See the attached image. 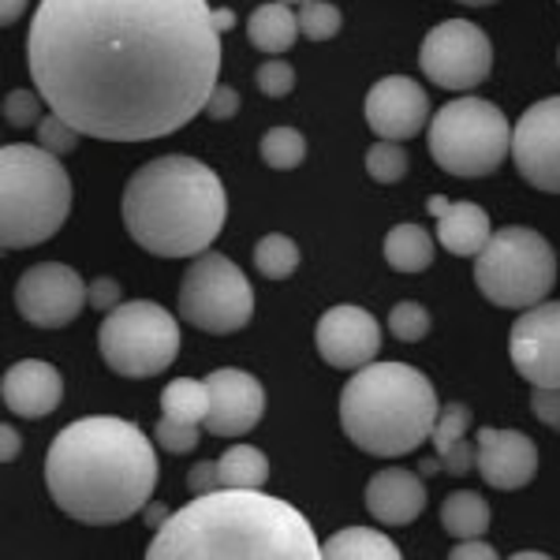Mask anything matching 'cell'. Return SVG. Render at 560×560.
Returning a JSON list of instances; mask_svg holds the SVG:
<instances>
[{"label": "cell", "mask_w": 560, "mask_h": 560, "mask_svg": "<svg viewBox=\"0 0 560 560\" xmlns=\"http://www.w3.org/2000/svg\"><path fill=\"white\" fill-rule=\"evenodd\" d=\"M45 486L65 516L86 527H113L142 512L158 486V456L135 422L90 415L52 438Z\"/></svg>", "instance_id": "cell-2"}, {"label": "cell", "mask_w": 560, "mask_h": 560, "mask_svg": "<svg viewBox=\"0 0 560 560\" xmlns=\"http://www.w3.org/2000/svg\"><path fill=\"white\" fill-rule=\"evenodd\" d=\"M430 377L408 363H366L340 393V427L370 456H411L438 422Z\"/></svg>", "instance_id": "cell-5"}, {"label": "cell", "mask_w": 560, "mask_h": 560, "mask_svg": "<svg viewBox=\"0 0 560 560\" xmlns=\"http://www.w3.org/2000/svg\"><path fill=\"white\" fill-rule=\"evenodd\" d=\"M217 471H221V486H232V490H261L269 478V459L255 445H236L217 459Z\"/></svg>", "instance_id": "cell-27"}, {"label": "cell", "mask_w": 560, "mask_h": 560, "mask_svg": "<svg viewBox=\"0 0 560 560\" xmlns=\"http://www.w3.org/2000/svg\"><path fill=\"white\" fill-rule=\"evenodd\" d=\"M0 396H4V408L20 419H45L65 400V377L45 359H23V363L8 366Z\"/></svg>", "instance_id": "cell-19"}, {"label": "cell", "mask_w": 560, "mask_h": 560, "mask_svg": "<svg viewBox=\"0 0 560 560\" xmlns=\"http://www.w3.org/2000/svg\"><path fill=\"white\" fill-rule=\"evenodd\" d=\"M512 366L523 382L560 388V303H535L512 325Z\"/></svg>", "instance_id": "cell-14"}, {"label": "cell", "mask_w": 560, "mask_h": 560, "mask_svg": "<svg viewBox=\"0 0 560 560\" xmlns=\"http://www.w3.org/2000/svg\"><path fill=\"white\" fill-rule=\"evenodd\" d=\"M86 303L94 306V311L108 314L113 306H120V284H116L113 277H97L94 284H86Z\"/></svg>", "instance_id": "cell-40"}, {"label": "cell", "mask_w": 560, "mask_h": 560, "mask_svg": "<svg viewBox=\"0 0 560 560\" xmlns=\"http://www.w3.org/2000/svg\"><path fill=\"white\" fill-rule=\"evenodd\" d=\"M86 284L65 261H38L15 284V311L38 329H65L83 314Z\"/></svg>", "instance_id": "cell-12"}, {"label": "cell", "mask_w": 560, "mask_h": 560, "mask_svg": "<svg viewBox=\"0 0 560 560\" xmlns=\"http://www.w3.org/2000/svg\"><path fill=\"white\" fill-rule=\"evenodd\" d=\"M4 120L12 128H38L42 120V94L34 90H12L4 97Z\"/></svg>", "instance_id": "cell-36"}, {"label": "cell", "mask_w": 560, "mask_h": 560, "mask_svg": "<svg viewBox=\"0 0 560 560\" xmlns=\"http://www.w3.org/2000/svg\"><path fill=\"white\" fill-rule=\"evenodd\" d=\"M198 438H202L198 422H179V419H168V415H161V422L153 427V441H158V445L165 448V453H173V456L195 453Z\"/></svg>", "instance_id": "cell-34"}, {"label": "cell", "mask_w": 560, "mask_h": 560, "mask_svg": "<svg viewBox=\"0 0 560 560\" xmlns=\"http://www.w3.org/2000/svg\"><path fill=\"white\" fill-rule=\"evenodd\" d=\"M441 527H445V535H453L456 541L482 538L486 530H490V504H486V497L475 490H456L453 497H445V504H441Z\"/></svg>", "instance_id": "cell-25"}, {"label": "cell", "mask_w": 560, "mask_h": 560, "mask_svg": "<svg viewBox=\"0 0 560 560\" xmlns=\"http://www.w3.org/2000/svg\"><path fill=\"white\" fill-rule=\"evenodd\" d=\"M206 0H42L26 68L42 102L86 139H165L206 113L221 26Z\"/></svg>", "instance_id": "cell-1"}, {"label": "cell", "mask_w": 560, "mask_h": 560, "mask_svg": "<svg viewBox=\"0 0 560 560\" xmlns=\"http://www.w3.org/2000/svg\"><path fill=\"white\" fill-rule=\"evenodd\" d=\"M427 509V486L408 467H385L366 482V512L385 527H408Z\"/></svg>", "instance_id": "cell-20"}, {"label": "cell", "mask_w": 560, "mask_h": 560, "mask_svg": "<svg viewBox=\"0 0 560 560\" xmlns=\"http://www.w3.org/2000/svg\"><path fill=\"white\" fill-rule=\"evenodd\" d=\"M142 512H147V523H150L153 530H161V527H165V523H168V516H173V512H168V509H165V504H161V501H150V504H147V509H142Z\"/></svg>", "instance_id": "cell-45"}, {"label": "cell", "mask_w": 560, "mask_h": 560, "mask_svg": "<svg viewBox=\"0 0 560 560\" xmlns=\"http://www.w3.org/2000/svg\"><path fill=\"white\" fill-rule=\"evenodd\" d=\"M280 4H303V0H280Z\"/></svg>", "instance_id": "cell-47"}, {"label": "cell", "mask_w": 560, "mask_h": 560, "mask_svg": "<svg viewBox=\"0 0 560 560\" xmlns=\"http://www.w3.org/2000/svg\"><path fill=\"white\" fill-rule=\"evenodd\" d=\"M255 314V288L236 261L202 250L179 284V318L202 332H236Z\"/></svg>", "instance_id": "cell-10"}, {"label": "cell", "mask_w": 560, "mask_h": 560, "mask_svg": "<svg viewBox=\"0 0 560 560\" xmlns=\"http://www.w3.org/2000/svg\"><path fill=\"white\" fill-rule=\"evenodd\" d=\"M240 113V94L232 86H224V83H217L213 86V94H210V102H206V116L210 120H232V116Z\"/></svg>", "instance_id": "cell-39"}, {"label": "cell", "mask_w": 560, "mask_h": 560, "mask_svg": "<svg viewBox=\"0 0 560 560\" xmlns=\"http://www.w3.org/2000/svg\"><path fill=\"white\" fill-rule=\"evenodd\" d=\"M448 557H453V560H497V549L486 546L482 538H464Z\"/></svg>", "instance_id": "cell-42"}, {"label": "cell", "mask_w": 560, "mask_h": 560, "mask_svg": "<svg viewBox=\"0 0 560 560\" xmlns=\"http://www.w3.org/2000/svg\"><path fill=\"white\" fill-rule=\"evenodd\" d=\"M385 261L396 273H422L433 261V240L422 224H396L385 236Z\"/></svg>", "instance_id": "cell-26"}, {"label": "cell", "mask_w": 560, "mask_h": 560, "mask_svg": "<svg viewBox=\"0 0 560 560\" xmlns=\"http://www.w3.org/2000/svg\"><path fill=\"white\" fill-rule=\"evenodd\" d=\"M318 355L337 370H359L374 363L377 351H382V325L363 306H329L318 322Z\"/></svg>", "instance_id": "cell-15"}, {"label": "cell", "mask_w": 560, "mask_h": 560, "mask_svg": "<svg viewBox=\"0 0 560 560\" xmlns=\"http://www.w3.org/2000/svg\"><path fill=\"white\" fill-rule=\"evenodd\" d=\"M478 471L493 490H523L538 475V445L520 430H478Z\"/></svg>", "instance_id": "cell-18"}, {"label": "cell", "mask_w": 560, "mask_h": 560, "mask_svg": "<svg viewBox=\"0 0 560 560\" xmlns=\"http://www.w3.org/2000/svg\"><path fill=\"white\" fill-rule=\"evenodd\" d=\"M427 210L438 217V243L456 258H478L493 240L490 213L475 202H448L441 195L427 198Z\"/></svg>", "instance_id": "cell-21"}, {"label": "cell", "mask_w": 560, "mask_h": 560, "mask_svg": "<svg viewBox=\"0 0 560 560\" xmlns=\"http://www.w3.org/2000/svg\"><path fill=\"white\" fill-rule=\"evenodd\" d=\"M26 4H31V0H0V23L12 26L26 12Z\"/></svg>", "instance_id": "cell-44"}, {"label": "cell", "mask_w": 560, "mask_h": 560, "mask_svg": "<svg viewBox=\"0 0 560 560\" xmlns=\"http://www.w3.org/2000/svg\"><path fill=\"white\" fill-rule=\"evenodd\" d=\"M0 441H4V448H0V459H4V464H12V459L20 456V448H23L20 433H15V427H0Z\"/></svg>", "instance_id": "cell-43"}, {"label": "cell", "mask_w": 560, "mask_h": 560, "mask_svg": "<svg viewBox=\"0 0 560 560\" xmlns=\"http://www.w3.org/2000/svg\"><path fill=\"white\" fill-rule=\"evenodd\" d=\"M419 68L441 90H475L490 79L493 42L471 20H445L422 38Z\"/></svg>", "instance_id": "cell-11"}, {"label": "cell", "mask_w": 560, "mask_h": 560, "mask_svg": "<svg viewBox=\"0 0 560 560\" xmlns=\"http://www.w3.org/2000/svg\"><path fill=\"white\" fill-rule=\"evenodd\" d=\"M459 4H467V8H486V4H493V0H459Z\"/></svg>", "instance_id": "cell-46"}, {"label": "cell", "mask_w": 560, "mask_h": 560, "mask_svg": "<svg viewBox=\"0 0 560 560\" xmlns=\"http://www.w3.org/2000/svg\"><path fill=\"white\" fill-rule=\"evenodd\" d=\"M255 83L266 97H288L295 90V68L288 65V60H266V65L258 68Z\"/></svg>", "instance_id": "cell-37"}, {"label": "cell", "mask_w": 560, "mask_h": 560, "mask_svg": "<svg viewBox=\"0 0 560 560\" xmlns=\"http://www.w3.org/2000/svg\"><path fill=\"white\" fill-rule=\"evenodd\" d=\"M258 153L269 168L292 173V168H300L306 158V139H303V131H295V128H269L261 135Z\"/></svg>", "instance_id": "cell-30"}, {"label": "cell", "mask_w": 560, "mask_h": 560, "mask_svg": "<svg viewBox=\"0 0 560 560\" xmlns=\"http://www.w3.org/2000/svg\"><path fill=\"white\" fill-rule=\"evenodd\" d=\"M97 348L113 374L158 377L179 355V325L165 306L150 300L120 303L105 314Z\"/></svg>", "instance_id": "cell-9"}, {"label": "cell", "mask_w": 560, "mask_h": 560, "mask_svg": "<svg viewBox=\"0 0 560 560\" xmlns=\"http://www.w3.org/2000/svg\"><path fill=\"white\" fill-rule=\"evenodd\" d=\"M34 135H38V147H45L49 153H57V158L71 153V150L79 147V139H83V135H79V128H71L65 116L52 113V108H49V116H42V120H38Z\"/></svg>", "instance_id": "cell-35"}, {"label": "cell", "mask_w": 560, "mask_h": 560, "mask_svg": "<svg viewBox=\"0 0 560 560\" xmlns=\"http://www.w3.org/2000/svg\"><path fill=\"white\" fill-rule=\"evenodd\" d=\"M366 124L377 139L408 142L430 124V97L408 75H385L366 94Z\"/></svg>", "instance_id": "cell-16"}, {"label": "cell", "mask_w": 560, "mask_h": 560, "mask_svg": "<svg viewBox=\"0 0 560 560\" xmlns=\"http://www.w3.org/2000/svg\"><path fill=\"white\" fill-rule=\"evenodd\" d=\"M150 560H322V541L300 509L261 490H213L168 516Z\"/></svg>", "instance_id": "cell-3"}, {"label": "cell", "mask_w": 560, "mask_h": 560, "mask_svg": "<svg viewBox=\"0 0 560 560\" xmlns=\"http://www.w3.org/2000/svg\"><path fill=\"white\" fill-rule=\"evenodd\" d=\"M340 26H345V15H340V8L329 4V0H303V4H300V31H303V38L329 42V38H337Z\"/></svg>", "instance_id": "cell-31"}, {"label": "cell", "mask_w": 560, "mask_h": 560, "mask_svg": "<svg viewBox=\"0 0 560 560\" xmlns=\"http://www.w3.org/2000/svg\"><path fill=\"white\" fill-rule=\"evenodd\" d=\"M210 385V415L202 427L213 438H243L247 430H255L266 415V388L255 374L247 370H213L206 377Z\"/></svg>", "instance_id": "cell-17"}, {"label": "cell", "mask_w": 560, "mask_h": 560, "mask_svg": "<svg viewBox=\"0 0 560 560\" xmlns=\"http://www.w3.org/2000/svg\"><path fill=\"white\" fill-rule=\"evenodd\" d=\"M430 158L448 176H490L512 153V124L486 97H456L427 124Z\"/></svg>", "instance_id": "cell-7"}, {"label": "cell", "mask_w": 560, "mask_h": 560, "mask_svg": "<svg viewBox=\"0 0 560 560\" xmlns=\"http://www.w3.org/2000/svg\"><path fill=\"white\" fill-rule=\"evenodd\" d=\"M512 161L530 187L560 195V94L541 97L512 128Z\"/></svg>", "instance_id": "cell-13"}, {"label": "cell", "mask_w": 560, "mask_h": 560, "mask_svg": "<svg viewBox=\"0 0 560 560\" xmlns=\"http://www.w3.org/2000/svg\"><path fill=\"white\" fill-rule=\"evenodd\" d=\"M467 430H471V408L467 404H448V408H441L430 433L438 464L456 478H464L471 467H478V445H467Z\"/></svg>", "instance_id": "cell-22"}, {"label": "cell", "mask_w": 560, "mask_h": 560, "mask_svg": "<svg viewBox=\"0 0 560 560\" xmlns=\"http://www.w3.org/2000/svg\"><path fill=\"white\" fill-rule=\"evenodd\" d=\"M255 269L269 280H288L300 269V247H295V240H288L284 232L261 236L255 247Z\"/></svg>", "instance_id": "cell-29"}, {"label": "cell", "mask_w": 560, "mask_h": 560, "mask_svg": "<svg viewBox=\"0 0 560 560\" xmlns=\"http://www.w3.org/2000/svg\"><path fill=\"white\" fill-rule=\"evenodd\" d=\"M300 12H292V4H280V0H269L250 12V23H247V38L255 45L258 52H288L300 38Z\"/></svg>", "instance_id": "cell-23"}, {"label": "cell", "mask_w": 560, "mask_h": 560, "mask_svg": "<svg viewBox=\"0 0 560 560\" xmlns=\"http://www.w3.org/2000/svg\"><path fill=\"white\" fill-rule=\"evenodd\" d=\"M322 553L329 560H400V549L393 538H385L374 527H345L329 541H322Z\"/></svg>", "instance_id": "cell-24"}, {"label": "cell", "mask_w": 560, "mask_h": 560, "mask_svg": "<svg viewBox=\"0 0 560 560\" xmlns=\"http://www.w3.org/2000/svg\"><path fill=\"white\" fill-rule=\"evenodd\" d=\"M161 415L202 427L206 415H210V385L195 382V377H176V382H168L165 393H161Z\"/></svg>", "instance_id": "cell-28"}, {"label": "cell", "mask_w": 560, "mask_h": 560, "mask_svg": "<svg viewBox=\"0 0 560 560\" xmlns=\"http://www.w3.org/2000/svg\"><path fill=\"white\" fill-rule=\"evenodd\" d=\"M366 173L377 184H396V179L408 176V153L396 147L393 139H382L366 150Z\"/></svg>", "instance_id": "cell-32"}, {"label": "cell", "mask_w": 560, "mask_h": 560, "mask_svg": "<svg viewBox=\"0 0 560 560\" xmlns=\"http://www.w3.org/2000/svg\"><path fill=\"white\" fill-rule=\"evenodd\" d=\"M530 411H535V419L541 422V427L560 433V388L535 385V393H530Z\"/></svg>", "instance_id": "cell-38"}, {"label": "cell", "mask_w": 560, "mask_h": 560, "mask_svg": "<svg viewBox=\"0 0 560 560\" xmlns=\"http://www.w3.org/2000/svg\"><path fill=\"white\" fill-rule=\"evenodd\" d=\"M229 221V195L210 165L184 153L153 158L124 187V229L147 255L198 258Z\"/></svg>", "instance_id": "cell-4"}, {"label": "cell", "mask_w": 560, "mask_h": 560, "mask_svg": "<svg viewBox=\"0 0 560 560\" xmlns=\"http://www.w3.org/2000/svg\"><path fill=\"white\" fill-rule=\"evenodd\" d=\"M68 210L71 179L57 153L26 142L0 150V247L26 250L52 240Z\"/></svg>", "instance_id": "cell-6"}, {"label": "cell", "mask_w": 560, "mask_h": 560, "mask_svg": "<svg viewBox=\"0 0 560 560\" xmlns=\"http://www.w3.org/2000/svg\"><path fill=\"white\" fill-rule=\"evenodd\" d=\"M388 329H393L396 340H404V345H415V340H422L430 332V314L422 303H396L393 314H388Z\"/></svg>", "instance_id": "cell-33"}, {"label": "cell", "mask_w": 560, "mask_h": 560, "mask_svg": "<svg viewBox=\"0 0 560 560\" xmlns=\"http://www.w3.org/2000/svg\"><path fill=\"white\" fill-rule=\"evenodd\" d=\"M187 490L195 497L198 493H213V490H224L221 486V471H217V459H202L187 471Z\"/></svg>", "instance_id": "cell-41"}, {"label": "cell", "mask_w": 560, "mask_h": 560, "mask_svg": "<svg viewBox=\"0 0 560 560\" xmlns=\"http://www.w3.org/2000/svg\"><path fill=\"white\" fill-rule=\"evenodd\" d=\"M557 255L549 240L535 229H509L493 232V240L475 258V284L493 306L504 311H527L553 292Z\"/></svg>", "instance_id": "cell-8"}]
</instances>
